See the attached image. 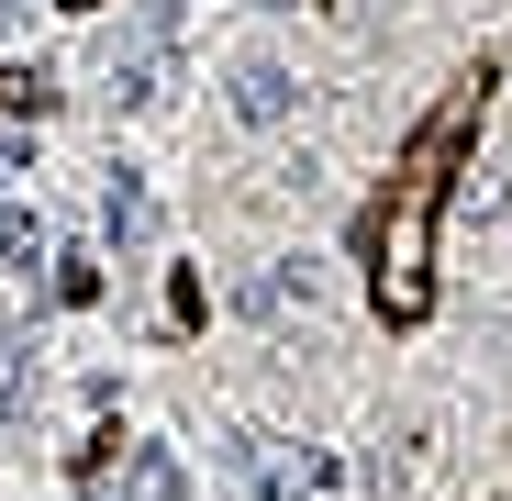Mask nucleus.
<instances>
[{"label":"nucleus","instance_id":"4","mask_svg":"<svg viewBox=\"0 0 512 501\" xmlns=\"http://www.w3.org/2000/svg\"><path fill=\"white\" fill-rule=\"evenodd\" d=\"M423 479H435V412H401L368 446V501H412Z\"/></svg>","mask_w":512,"mask_h":501},{"label":"nucleus","instance_id":"2","mask_svg":"<svg viewBox=\"0 0 512 501\" xmlns=\"http://www.w3.org/2000/svg\"><path fill=\"white\" fill-rule=\"evenodd\" d=\"M223 123H234V134H279V123H301V67H290L279 45H245V56L223 67Z\"/></svg>","mask_w":512,"mask_h":501},{"label":"nucleus","instance_id":"1","mask_svg":"<svg viewBox=\"0 0 512 501\" xmlns=\"http://www.w3.org/2000/svg\"><path fill=\"white\" fill-rule=\"evenodd\" d=\"M423 290H435V190H401L379 234V312H423Z\"/></svg>","mask_w":512,"mask_h":501},{"label":"nucleus","instance_id":"7","mask_svg":"<svg viewBox=\"0 0 512 501\" xmlns=\"http://www.w3.org/2000/svg\"><path fill=\"white\" fill-rule=\"evenodd\" d=\"M45 101H56L45 67H0V112H45Z\"/></svg>","mask_w":512,"mask_h":501},{"label":"nucleus","instance_id":"8","mask_svg":"<svg viewBox=\"0 0 512 501\" xmlns=\"http://www.w3.org/2000/svg\"><path fill=\"white\" fill-rule=\"evenodd\" d=\"M12 23H23V0H0V34H12Z\"/></svg>","mask_w":512,"mask_h":501},{"label":"nucleus","instance_id":"6","mask_svg":"<svg viewBox=\"0 0 512 501\" xmlns=\"http://www.w3.org/2000/svg\"><path fill=\"white\" fill-rule=\"evenodd\" d=\"M0 268H23V279L45 268V223H34L23 201H0Z\"/></svg>","mask_w":512,"mask_h":501},{"label":"nucleus","instance_id":"5","mask_svg":"<svg viewBox=\"0 0 512 501\" xmlns=\"http://www.w3.org/2000/svg\"><path fill=\"white\" fill-rule=\"evenodd\" d=\"M101 234H112V257H123V268L156 245V190H145V167H123V179L101 190Z\"/></svg>","mask_w":512,"mask_h":501},{"label":"nucleus","instance_id":"3","mask_svg":"<svg viewBox=\"0 0 512 501\" xmlns=\"http://www.w3.org/2000/svg\"><path fill=\"white\" fill-rule=\"evenodd\" d=\"M312 301H323V257H312V245H279V257H256L234 279V323H290Z\"/></svg>","mask_w":512,"mask_h":501}]
</instances>
